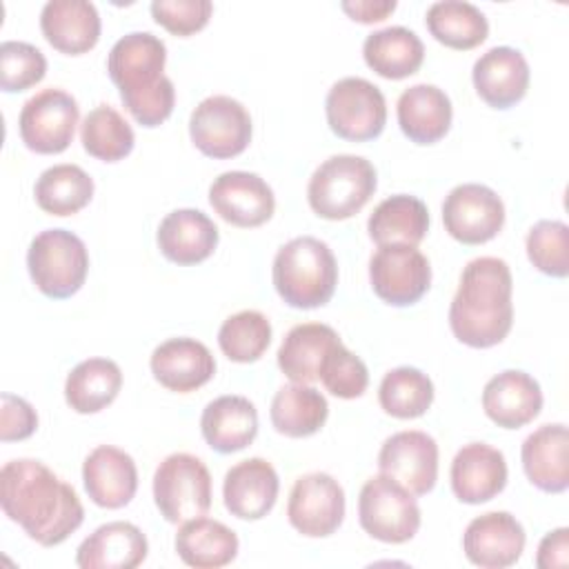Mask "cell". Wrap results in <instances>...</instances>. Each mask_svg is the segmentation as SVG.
Wrapping results in <instances>:
<instances>
[{
	"label": "cell",
	"mask_w": 569,
	"mask_h": 569,
	"mask_svg": "<svg viewBox=\"0 0 569 569\" xmlns=\"http://www.w3.org/2000/svg\"><path fill=\"white\" fill-rule=\"evenodd\" d=\"M473 89L493 109H509L529 89L531 71L527 58L513 47H491L471 69Z\"/></svg>",
	"instance_id": "d6986e66"
},
{
	"label": "cell",
	"mask_w": 569,
	"mask_h": 569,
	"mask_svg": "<svg viewBox=\"0 0 569 569\" xmlns=\"http://www.w3.org/2000/svg\"><path fill=\"white\" fill-rule=\"evenodd\" d=\"M200 431L218 453L242 451L258 436V411L244 396H220L202 409Z\"/></svg>",
	"instance_id": "f1b7e54d"
},
{
	"label": "cell",
	"mask_w": 569,
	"mask_h": 569,
	"mask_svg": "<svg viewBox=\"0 0 569 569\" xmlns=\"http://www.w3.org/2000/svg\"><path fill=\"white\" fill-rule=\"evenodd\" d=\"M278 296L293 309H316L331 300L338 284V262L327 242L298 236L284 242L271 267Z\"/></svg>",
	"instance_id": "277c9868"
},
{
	"label": "cell",
	"mask_w": 569,
	"mask_h": 569,
	"mask_svg": "<svg viewBox=\"0 0 569 569\" xmlns=\"http://www.w3.org/2000/svg\"><path fill=\"white\" fill-rule=\"evenodd\" d=\"M536 565L540 569H556V567L569 565V529L567 527H558L540 540Z\"/></svg>",
	"instance_id": "bcb514c9"
},
{
	"label": "cell",
	"mask_w": 569,
	"mask_h": 569,
	"mask_svg": "<svg viewBox=\"0 0 569 569\" xmlns=\"http://www.w3.org/2000/svg\"><path fill=\"white\" fill-rule=\"evenodd\" d=\"M122 389V371L109 358H87L78 362L64 380V400L76 413H98L107 409Z\"/></svg>",
	"instance_id": "e575fe53"
},
{
	"label": "cell",
	"mask_w": 569,
	"mask_h": 569,
	"mask_svg": "<svg viewBox=\"0 0 569 569\" xmlns=\"http://www.w3.org/2000/svg\"><path fill=\"white\" fill-rule=\"evenodd\" d=\"M80 142L89 156L102 162H118L133 151L136 136L118 109L98 104L80 124Z\"/></svg>",
	"instance_id": "74e56055"
},
{
	"label": "cell",
	"mask_w": 569,
	"mask_h": 569,
	"mask_svg": "<svg viewBox=\"0 0 569 569\" xmlns=\"http://www.w3.org/2000/svg\"><path fill=\"white\" fill-rule=\"evenodd\" d=\"M445 231L462 244H485L498 236L505 224V204L500 196L478 182L453 187L442 202Z\"/></svg>",
	"instance_id": "4fadbf2b"
},
{
	"label": "cell",
	"mask_w": 569,
	"mask_h": 569,
	"mask_svg": "<svg viewBox=\"0 0 569 569\" xmlns=\"http://www.w3.org/2000/svg\"><path fill=\"white\" fill-rule=\"evenodd\" d=\"M47 73L44 53L22 40H4L0 44V87L7 93L24 91L38 84Z\"/></svg>",
	"instance_id": "7bdbcfd3"
},
{
	"label": "cell",
	"mask_w": 569,
	"mask_h": 569,
	"mask_svg": "<svg viewBox=\"0 0 569 569\" xmlns=\"http://www.w3.org/2000/svg\"><path fill=\"white\" fill-rule=\"evenodd\" d=\"M482 409L502 429L529 425L542 409V389L533 376L520 369H505L487 380Z\"/></svg>",
	"instance_id": "7402d4cb"
},
{
	"label": "cell",
	"mask_w": 569,
	"mask_h": 569,
	"mask_svg": "<svg viewBox=\"0 0 569 569\" xmlns=\"http://www.w3.org/2000/svg\"><path fill=\"white\" fill-rule=\"evenodd\" d=\"M149 367L156 382L176 393L196 391L216 373V360L207 345L187 336L160 342L151 353Z\"/></svg>",
	"instance_id": "ffe728a7"
},
{
	"label": "cell",
	"mask_w": 569,
	"mask_h": 569,
	"mask_svg": "<svg viewBox=\"0 0 569 569\" xmlns=\"http://www.w3.org/2000/svg\"><path fill=\"white\" fill-rule=\"evenodd\" d=\"M153 20L173 36H191L207 27L213 4L209 0H153Z\"/></svg>",
	"instance_id": "ee69618b"
},
{
	"label": "cell",
	"mask_w": 569,
	"mask_h": 569,
	"mask_svg": "<svg viewBox=\"0 0 569 569\" xmlns=\"http://www.w3.org/2000/svg\"><path fill=\"white\" fill-rule=\"evenodd\" d=\"M358 520L371 538L387 545H402L420 529V507L413 493L398 480L378 473L360 489Z\"/></svg>",
	"instance_id": "ba28073f"
},
{
	"label": "cell",
	"mask_w": 569,
	"mask_h": 569,
	"mask_svg": "<svg viewBox=\"0 0 569 569\" xmlns=\"http://www.w3.org/2000/svg\"><path fill=\"white\" fill-rule=\"evenodd\" d=\"M80 107L76 98L58 87L31 96L18 116V131L27 149L53 156L62 153L76 133Z\"/></svg>",
	"instance_id": "8fae6325"
},
{
	"label": "cell",
	"mask_w": 569,
	"mask_h": 569,
	"mask_svg": "<svg viewBox=\"0 0 569 569\" xmlns=\"http://www.w3.org/2000/svg\"><path fill=\"white\" fill-rule=\"evenodd\" d=\"M280 491V480L273 465L264 458H247L224 473L222 500L231 516L240 520L264 518Z\"/></svg>",
	"instance_id": "44dd1931"
},
{
	"label": "cell",
	"mask_w": 569,
	"mask_h": 569,
	"mask_svg": "<svg viewBox=\"0 0 569 569\" xmlns=\"http://www.w3.org/2000/svg\"><path fill=\"white\" fill-rule=\"evenodd\" d=\"M167 47L149 31L122 36L107 56V71L124 109L147 129L162 124L176 104V87L164 71Z\"/></svg>",
	"instance_id": "3957f363"
},
{
	"label": "cell",
	"mask_w": 569,
	"mask_h": 569,
	"mask_svg": "<svg viewBox=\"0 0 569 569\" xmlns=\"http://www.w3.org/2000/svg\"><path fill=\"white\" fill-rule=\"evenodd\" d=\"M529 262L545 276L569 273V227L562 220H540L527 233Z\"/></svg>",
	"instance_id": "60d3db41"
},
{
	"label": "cell",
	"mask_w": 569,
	"mask_h": 569,
	"mask_svg": "<svg viewBox=\"0 0 569 569\" xmlns=\"http://www.w3.org/2000/svg\"><path fill=\"white\" fill-rule=\"evenodd\" d=\"M253 124L247 107L231 96H209L198 102L189 118L193 147L216 160L240 156L251 142Z\"/></svg>",
	"instance_id": "30bf717a"
},
{
	"label": "cell",
	"mask_w": 569,
	"mask_h": 569,
	"mask_svg": "<svg viewBox=\"0 0 569 569\" xmlns=\"http://www.w3.org/2000/svg\"><path fill=\"white\" fill-rule=\"evenodd\" d=\"M400 131L416 144L442 140L451 127L453 107L449 96L436 84H413L405 89L396 104Z\"/></svg>",
	"instance_id": "83f0119b"
},
{
	"label": "cell",
	"mask_w": 569,
	"mask_h": 569,
	"mask_svg": "<svg viewBox=\"0 0 569 569\" xmlns=\"http://www.w3.org/2000/svg\"><path fill=\"white\" fill-rule=\"evenodd\" d=\"M318 380L325 385V389L331 396L342 400H353L367 391L369 371H367V365L356 353H351L340 340L327 351L320 365Z\"/></svg>",
	"instance_id": "b9f144b4"
},
{
	"label": "cell",
	"mask_w": 569,
	"mask_h": 569,
	"mask_svg": "<svg viewBox=\"0 0 569 569\" xmlns=\"http://www.w3.org/2000/svg\"><path fill=\"white\" fill-rule=\"evenodd\" d=\"M209 204L229 224L251 229L276 211L273 189L251 171H224L209 187Z\"/></svg>",
	"instance_id": "2e32d148"
},
{
	"label": "cell",
	"mask_w": 569,
	"mask_h": 569,
	"mask_svg": "<svg viewBox=\"0 0 569 569\" xmlns=\"http://www.w3.org/2000/svg\"><path fill=\"white\" fill-rule=\"evenodd\" d=\"M100 13L89 0H49L40 11V31L60 53L80 56L100 40Z\"/></svg>",
	"instance_id": "cb8c5ba5"
},
{
	"label": "cell",
	"mask_w": 569,
	"mask_h": 569,
	"mask_svg": "<svg viewBox=\"0 0 569 569\" xmlns=\"http://www.w3.org/2000/svg\"><path fill=\"white\" fill-rule=\"evenodd\" d=\"M33 198L44 213L73 216L91 202L93 178L78 164H53L38 176Z\"/></svg>",
	"instance_id": "8d00e7d4"
},
{
	"label": "cell",
	"mask_w": 569,
	"mask_h": 569,
	"mask_svg": "<svg viewBox=\"0 0 569 569\" xmlns=\"http://www.w3.org/2000/svg\"><path fill=\"white\" fill-rule=\"evenodd\" d=\"M0 505L4 516L42 547L64 542L84 520L76 489L44 462L16 458L0 469Z\"/></svg>",
	"instance_id": "6da1fadb"
},
{
	"label": "cell",
	"mask_w": 569,
	"mask_h": 569,
	"mask_svg": "<svg viewBox=\"0 0 569 569\" xmlns=\"http://www.w3.org/2000/svg\"><path fill=\"white\" fill-rule=\"evenodd\" d=\"M82 482L87 496L98 507L120 509L138 491V469L127 451L113 445H100L82 462Z\"/></svg>",
	"instance_id": "603a6c76"
},
{
	"label": "cell",
	"mask_w": 569,
	"mask_h": 569,
	"mask_svg": "<svg viewBox=\"0 0 569 569\" xmlns=\"http://www.w3.org/2000/svg\"><path fill=\"white\" fill-rule=\"evenodd\" d=\"M522 469L533 487L562 493L569 487V431L562 422L542 425L529 433L520 449Z\"/></svg>",
	"instance_id": "484cf974"
},
{
	"label": "cell",
	"mask_w": 569,
	"mask_h": 569,
	"mask_svg": "<svg viewBox=\"0 0 569 569\" xmlns=\"http://www.w3.org/2000/svg\"><path fill=\"white\" fill-rule=\"evenodd\" d=\"M271 342V322L262 311L242 309L229 316L218 329L220 351L240 365L260 360Z\"/></svg>",
	"instance_id": "ab89813d"
},
{
	"label": "cell",
	"mask_w": 569,
	"mask_h": 569,
	"mask_svg": "<svg viewBox=\"0 0 569 569\" xmlns=\"http://www.w3.org/2000/svg\"><path fill=\"white\" fill-rule=\"evenodd\" d=\"M376 187L378 176L367 158L338 153L316 167L307 184V200L316 216L347 220L369 202Z\"/></svg>",
	"instance_id": "5b68a950"
},
{
	"label": "cell",
	"mask_w": 569,
	"mask_h": 569,
	"mask_svg": "<svg viewBox=\"0 0 569 569\" xmlns=\"http://www.w3.org/2000/svg\"><path fill=\"white\" fill-rule=\"evenodd\" d=\"M369 282L382 302L391 307H409L429 291L431 264L416 247H378L369 260Z\"/></svg>",
	"instance_id": "7c38bea8"
},
{
	"label": "cell",
	"mask_w": 569,
	"mask_h": 569,
	"mask_svg": "<svg viewBox=\"0 0 569 569\" xmlns=\"http://www.w3.org/2000/svg\"><path fill=\"white\" fill-rule=\"evenodd\" d=\"M525 529L509 511H489L473 518L462 533L467 560L480 569H507L525 551Z\"/></svg>",
	"instance_id": "e0dca14e"
},
{
	"label": "cell",
	"mask_w": 569,
	"mask_h": 569,
	"mask_svg": "<svg viewBox=\"0 0 569 569\" xmlns=\"http://www.w3.org/2000/svg\"><path fill=\"white\" fill-rule=\"evenodd\" d=\"M369 238L378 247L409 244L418 247L429 231L427 204L409 193H396L376 204L367 220Z\"/></svg>",
	"instance_id": "4dcf8cb0"
},
{
	"label": "cell",
	"mask_w": 569,
	"mask_h": 569,
	"mask_svg": "<svg viewBox=\"0 0 569 569\" xmlns=\"http://www.w3.org/2000/svg\"><path fill=\"white\" fill-rule=\"evenodd\" d=\"M287 518L307 538L331 536L345 520V491L340 482L325 471L300 476L289 491Z\"/></svg>",
	"instance_id": "5bb4252c"
},
{
	"label": "cell",
	"mask_w": 569,
	"mask_h": 569,
	"mask_svg": "<svg viewBox=\"0 0 569 569\" xmlns=\"http://www.w3.org/2000/svg\"><path fill=\"white\" fill-rule=\"evenodd\" d=\"M2 409H0V440L13 442L33 436L38 429V413L36 409L20 396L2 393Z\"/></svg>",
	"instance_id": "f6af8a7d"
},
{
	"label": "cell",
	"mask_w": 569,
	"mask_h": 569,
	"mask_svg": "<svg viewBox=\"0 0 569 569\" xmlns=\"http://www.w3.org/2000/svg\"><path fill=\"white\" fill-rule=\"evenodd\" d=\"M513 278L502 258L480 256L467 262L449 305L453 336L473 349L500 345L513 325Z\"/></svg>",
	"instance_id": "7a4b0ae2"
},
{
	"label": "cell",
	"mask_w": 569,
	"mask_h": 569,
	"mask_svg": "<svg viewBox=\"0 0 569 569\" xmlns=\"http://www.w3.org/2000/svg\"><path fill=\"white\" fill-rule=\"evenodd\" d=\"M340 342L333 327L322 322H302L287 331L278 349V367L291 380L311 385L318 380L327 351Z\"/></svg>",
	"instance_id": "1f68e13d"
},
{
	"label": "cell",
	"mask_w": 569,
	"mask_h": 569,
	"mask_svg": "<svg viewBox=\"0 0 569 569\" xmlns=\"http://www.w3.org/2000/svg\"><path fill=\"white\" fill-rule=\"evenodd\" d=\"M27 269L40 293L64 300L82 289L89 271V251L76 233L44 229L29 244Z\"/></svg>",
	"instance_id": "8992f818"
},
{
	"label": "cell",
	"mask_w": 569,
	"mask_h": 569,
	"mask_svg": "<svg viewBox=\"0 0 569 569\" xmlns=\"http://www.w3.org/2000/svg\"><path fill=\"white\" fill-rule=\"evenodd\" d=\"M173 545L180 560L196 569H220L236 560L240 547L233 529L204 516L180 522Z\"/></svg>",
	"instance_id": "f546056e"
},
{
	"label": "cell",
	"mask_w": 569,
	"mask_h": 569,
	"mask_svg": "<svg viewBox=\"0 0 569 569\" xmlns=\"http://www.w3.org/2000/svg\"><path fill=\"white\" fill-rule=\"evenodd\" d=\"M378 469L413 496H427L438 480V445L425 431H398L382 442Z\"/></svg>",
	"instance_id": "9a60e30c"
},
{
	"label": "cell",
	"mask_w": 569,
	"mask_h": 569,
	"mask_svg": "<svg viewBox=\"0 0 569 569\" xmlns=\"http://www.w3.org/2000/svg\"><path fill=\"white\" fill-rule=\"evenodd\" d=\"M218 227L200 209H176L158 227L156 240L160 253L180 267L207 260L218 247Z\"/></svg>",
	"instance_id": "d4e9b609"
},
{
	"label": "cell",
	"mask_w": 569,
	"mask_h": 569,
	"mask_svg": "<svg viewBox=\"0 0 569 569\" xmlns=\"http://www.w3.org/2000/svg\"><path fill=\"white\" fill-rule=\"evenodd\" d=\"M507 460L487 442H469L451 460V489L460 502L482 505L493 500L507 485Z\"/></svg>",
	"instance_id": "ac0fdd59"
},
{
	"label": "cell",
	"mask_w": 569,
	"mask_h": 569,
	"mask_svg": "<svg viewBox=\"0 0 569 569\" xmlns=\"http://www.w3.org/2000/svg\"><path fill=\"white\" fill-rule=\"evenodd\" d=\"M398 7L396 0H345L340 2V9L356 22L373 24L382 22L389 13H393Z\"/></svg>",
	"instance_id": "7dc6e473"
},
{
	"label": "cell",
	"mask_w": 569,
	"mask_h": 569,
	"mask_svg": "<svg viewBox=\"0 0 569 569\" xmlns=\"http://www.w3.org/2000/svg\"><path fill=\"white\" fill-rule=\"evenodd\" d=\"M329 416L327 398L311 385L291 382L276 391L269 409L271 425L287 438H307L318 433Z\"/></svg>",
	"instance_id": "836d02e7"
},
{
	"label": "cell",
	"mask_w": 569,
	"mask_h": 569,
	"mask_svg": "<svg viewBox=\"0 0 569 569\" xmlns=\"http://www.w3.org/2000/svg\"><path fill=\"white\" fill-rule=\"evenodd\" d=\"M362 58L378 76L387 80H402L422 67L425 44L416 31L407 27H385L365 38Z\"/></svg>",
	"instance_id": "d6a6232c"
},
{
	"label": "cell",
	"mask_w": 569,
	"mask_h": 569,
	"mask_svg": "<svg viewBox=\"0 0 569 569\" xmlns=\"http://www.w3.org/2000/svg\"><path fill=\"white\" fill-rule=\"evenodd\" d=\"M325 113L329 129L349 142H367L387 124V100L380 87L365 78H342L331 84Z\"/></svg>",
	"instance_id": "9c48e42d"
},
{
	"label": "cell",
	"mask_w": 569,
	"mask_h": 569,
	"mask_svg": "<svg viewBox=\"0 0 569 569\" xmlns=\"http://www.w3.org/2000/svg\"><path fill=\"white\" fill-rule=\"evenodd\" d=\"M147 553L149 542L142 529L133 522L113 520L80 542L76 565L82 569H133L144 562Z\"/></svg>",
	"instance_id": "4316f807"
},
{
	"label": "cell",
	"mask_w": 569,
	"mask_h": 569,
	"mask_svg": "<svg viewBox=\"0 0 569 569\" xmlns=\"http://www.w3.org/2000/svg\"><path fill=\"white\" fill-rule=\"evenodd\" d=\"M425 24L445 47L467 51L482 44L489 36L487 16L465 0H440L427 9Z\"/></svg>",
	"instance_id": "d590c367"
},
{
	"label": "cell",
	"mask_w": 569,
	"mask_h": 569,
	"mask_svg": "<svg viewBox=\"0 0 569 569\" xmlns=\"http://www.w3.org/2000/svg\"><path fill=\"white\" fill-rule=\"evenodd\" d=\"M153 502L171 525L204 516L211 507L207 465L193 453H169L153 473Z\"/></svg>",
	"instance_id": "52a82bcc"
},
{
	"label": "cell",
	"mask_w": 569,
	"mask_h": 569,
	"mask_svg": "<svg viewBox=\"0 0 569 569\" xmlns=\"http://www.w3.org/2000/svg\"><path fill=\"white\" fill-rule=\"evenodd\" d=\"M433 396L436 391L431 378L416 367H396L387 371L378 389L382 411L400 420L425 416L433 402Z\"/></svg>",
	"instance_id": "f35d334b"
}]
</instances>
